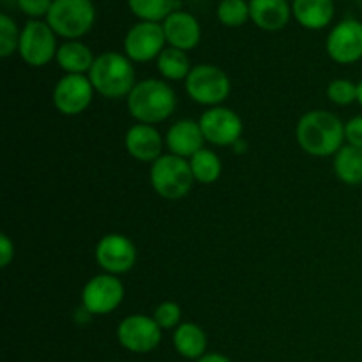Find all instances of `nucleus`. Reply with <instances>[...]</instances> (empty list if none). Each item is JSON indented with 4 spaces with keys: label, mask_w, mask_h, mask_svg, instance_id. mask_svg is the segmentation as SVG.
<instances>
[{
    "label": "nucleus",
    "mask_w": 362,
    "mask_h": 362,
    "mask_svg": "<svg viewBox=\"0 0 362 362\" xmlns=\"http://www.w3.org/2000/svg\"><path fill=\"white\" fill-rule=\"evenodd\" d=\"M166 42L172 48L189 52L197 48L202 37V28L197 18L186 11H175L163 21Z\"/></svg>",
    "instance_id": "15"
},
{
    "label": "nucleus",
    "mask_w": 362,
    "mask_h": 362,
    "mask_svg": "<svg viewBox=\"0 0 362 362\" xmlns=\"http://www.w3.org/2000/svg\"><path fill=\"white\" fill-rule=\"evenodd\" d=\"M191 172H193L194 182L200 184H212L221 177L223 165L221 159L216 152L209 151V148H202L198 151L193 158L189 159Z\"/></svg>",
    "instance_id": "24"
},
{
    "label": "nucleus",
    "mask_w": 362,
    "mask_h": 362,
    "mask_svg": "<svg viewBox=\"0 0 362 362\" xmlns=\"http://www.w3.org/2000/svg\"><path fill=\"white\" fill-rule=\"evenodd\" d=\"M218 20L225 27H240L251 20L250 2L246 0H221L218 6Z\"/></svg>",
    "instance_id": "26"
},
{
    "label": "nucleus",
    "mask_w": 362,
    "mask_h": 362,
    "mask_svg": "<svg viewBox=\"0 0 362 362\" xmlns=\"http://www.w3.org/2000/svg\"><path fill=\"white\" fill-rule=\"evenodd\" d=\"M16 4L21 13H25L27 16L41 18L48 16L53 0H16Z\"/></svg>",
    "instance_id": "30"
},
{
    "label": "nucleus",
    "mask_w": 362,
    "mask_h": 362,
    "mask_svg": "<svg viewBox=\"0 0 362 362\" xmlns=\"http://www.w3.org/2000/svg\"><path fill=\"white\" fill-rule=\"evenodd\" d=\"M327 98L338 106H349L357 101V83L346 78H336L329 83Z\"/></svg>",
    "instance_id": "28"
},
{
    "label": "nucleus",
    "mask_w": 362,
    "mask_h": 362,
    "mask_svg": "<svg viewBox=\"0 0 362 362\" xmlns=\"http://www.w3.org/2000/svg\"><path fill=\"white\" fill-rule=\"evenodd\" d=\"M334 173L341 182L349 186L362 184V148L345 145L334 154Z\"/></svg>",
    "instance_id": "22"
},
{
    "label": "nucleus",
    "mask_w": 362,
    "mask_h": 362,
    "mask_svg": "<svg viewBox=\"0 0 362 362\" xmlns=\"http://www.w3.org/2000/svg\"><path fill=\"white\" fill-rule=\"evenodd\" d=\"M345 140L352 147L362 148V115L354 117L345 124Z\"/></svg>",
    "instance_id": "31"
},
{
    "label": "nucleus",
    "mask_w": 362,
    "mask_h": 362,
    "mask_svg": "<svg viewBox=\"0 0 362 362\" xmlns=\"http://www.w3.org/2000/svg\"><path fill=\"white\" fill-rule=\"evenodd\" d=\"M197 362H232L228 357L221 356V354H205L202 359H198Z\"/></svg>",
    "instance_id": "33"
},
{
    "label": "nucleus",
    "mask_w": 362,
    "mask_h": 362,
    "mask_svg": "<svg viewBox=\"0 0 362 362\" xmlns=\"http://www.w3.org/2000/svg\"><path fill=\"white\" fill-rule=\"evenodd\" d=\"M200 127L205 141L218 147H233L243 140V119L233 110L214 106L202 113Z\"/></svg>",
    "instance_id": "10"
},
{
    "label": "nucleus",
    "mask_w": 362,
    "mask_h": 362,
    "mask_svg": "<svg viewBox=\"0 0 362 362\" xmlns=\"http://www.w3.org/2000/svg\"><path fill=\"white\" fill-rule=\"evenodd\" d=\"M13 258H14L13 240H11L6 233H2V235H0V265H2V269H6L7 265L13 262Z\"/></svg>",
    "instance_id": "32"
},
{
    "label": "nucleus",
    "mask_w": 362,
    "mask_h": 362,
    "mask_svg": "<svg viewBox=\"0 0 362 362\" xmlns=\"http://www.w3.org/2000/svg\"><path fill=\"white\" fill-rule=\"evenodd\" d=\"M94 92L88 74H66L53 88V105L62 115H80L90 106Z\"/></svg>",
    "instance_id": "13"
},
{
    "label": "nucleus",
    "mask_w": 362,
    "mask_h": 362,
    "mask_svg": "<svg viewBox=\"0 0 362 362\" xmlns=\"http://www.w3.org/2000/svg\"><path fill=\"white\" fill-rule=\"evenodd\" d=\"M20 57L32 67H42L57 57V34L46 21L30 20L20 35Z\"/></svg>",
    "instance_id": "7"
},
{
    "label": "nucleus",
    "mask_w": 362,
    "mask_h": 362,
    "mask_svg": "<svg viewBox=\"0 0 362 362\" xmlns=\"http://www.w3.org/2000/svg\"><path fill=\"white\" fill-rule=\"evenodd\" d=\"M186 90L194 103L214 108L226 101L232 90V83L228 74L218 66L200 64L194 66L186 78Z\"/></svg>",
    "instance_id": "6"
},
{
    "label": "nucleus",
    "mask_w": 362,
    "mask_h": 362,
    "mask_svg": "<svg viewBox=\"0 0 362 362\" xmlns=\"http://www.w3.org/2000/svg\"><path fill=\"white\" fill-rule=\"evenodd\" d=\"M151 184L156 193L166 200H180L187 197L194 184L189 159L165 154L151 166Z\"/></svg>",
    "instance_id": "4"
},
{
    "label": "nucleus",
    "mask_w": 362,
    "mask_h": 362,
    "mask_svg": "<svg viewBox=\"0 0 362 362\" xmlns=\"http://www.w3.org/2000/svg\"><path fill=\"white\" fill-rule=\"evenodd\" d=\"M131 11L141 21H165L172 13L179 11V0H127Z\"/></svg>",
    "instance_id": "25"
},
{
    "label": "nucleus",
    "mask_w": 362,
    "mask_h": 362,
    "mask_svg": "<svg viewBox=\"0 0 362 362\" xmlns=\"http://www.w3.org/2000/svg\"><path fill=\"white\" fill-rule=\"evenodd\" d=\"M152 318H154L156 324H158L163 331L177 329L182 324V310H180L179 304L173 303V300H165V303H161L156 308Z\"/></svg>",
    "instance_id": "29"
},
{
    "label": "nucleus",
    "mask_w": 362,
    "mask_h": 362,
    "mask_svg": "<svg viewBox=\"0 0 362 362\" xmlns=\"http://www.w3.org/2000/svg\"><path fill=\"white\" fill-rule=\"evenodd\" d=\"M329 57L338 64H354L362 59V23L359 20H343L329 32L325 42Z\"/></svg>",
    "instance_id": "14"
},
{
    "label": "nucleus",
    "mask_w": 362,
    "mask_h": 362,
    "mask_svg": "<svg viewBox=\"0 0 362 362\" xmlns=\"http://www.w3.org/2000/svg\"><path fill=\"white\" fill-rule=\"evenodd\" d=\"M292 13L304 28L320 30L327 27L334 18V2L332 0H293Z\"/></svg>",
    "instance_id": "19"
},
{
    "label": "nucleus",
    "mask_w": 362,
    "mask_h": 362,
    "mask_svg": "<svg viewBox=\"0 0 362 362\" xmlns=\"http://www.w3.org/2000/svg\"><path fill=\"white\" fill-rule=\"evenodd\" d=\"M166 45L163 25L156 21H138L124 39V52L133 62H151L158 59Z\"/></svg>",
    "instance_id": "9"
},
{
    "label": "nucleus",
    "mask_w": 362,
    "mask_h": 362,
    "mask_svg": "<svg viewBox=\"0 0 362 362\" xmlns=\"http://www.w3.org/2000/svg\"><path fill=\"white\" fill-rule=\"evenodd\" d=\"M20 35L21 32L18 30L16 23L7 14H0V55L4 59L13 55L20 46Z\"/></svg>",
    "instance_id": "27"
},
{
    "label": "nucleus",
    "mask_w": 362,
    "mask_h": 362,
    "mask_svg": "<svg viewBox=\"0 0 362 362\" xmlns=\"http://www.w3.org/2000/svg\"><path fill=\"white\" fill-rule=\"evenodd\" d=\"M133 60L117 52H106L95 57L88 71V80L98 94L106 99H120L131 94L136 85Z\"/></svg>",
    "instance_id": "3"
},
{
    "label": "nucleus",
    "mask_w": 362,
    "mask_h": 362,
    "mask_svg": "<svg viewBox=\"0 0 362 362\" xmlns=\"http://www.w3.org/2000/svg\"><path fill=\"white\" fill-rule=\"evenodd\" d=\"M127 108L138 124L154 126L165 122L175 112L177 95L166 81L148 78L134 85L131 94L127 95Z\"/></svg>",
    "instance_id": "2"
},
{
    "label": "nucleus",
    "mask_w": 362,
    "mask_h": 362,
    "mask_svg": "<svg viewBox=\"0 0 362 362\" xmlns=\"http://www.w3.org/2000/svg\"><path fill=\"white\" fill-rule=\"evenodd\" d=\"M126 148L138 161L154 163L163 156V138L154 126L136 124L126 133Z\"/></svg>",
    "instance_id": "17"
},
{
    "label": "nucleus",
    "mask_w": 362,
    "mask_h": 362,
    "mask_svg": "<svg viewBox=\"0 0 362 362\" xmlns=\"http://www.w3.org/2000/svg\"><path fill=\"white\" fill-rule=\"evenodd\" d=\"M296 134L304 152L315 158H325L334 156L343 147L345 124L334 113L313 110L300 117Z\"/></svg>",
    "instance_id": "1"
},
{
    "label": "nucleus",
    "mask_w": 362,
    "mask_h": 362,
    "mask_svg": "<svg viewBox=\"0 0 362 362\" xmlns=\"http://www.w3.org/2000/svg\"><path fill=\"white\" fill-rule=\"evenodd\" d=\"M205 136L202 133L200 122L191 119L177 120L168 129L165 138V144L168 147L170 154L179 156V158L191 159L198 151L204 148Z\"/></svg>",
    "instance_id": "16"
},
{
    "label": "nucleus",
    "mask_w": 362,
    "mask_h": 362,
    "mask_svg": "<svg viewBox=\"0 0 362 362\" xmlns=\"http://www.w3.org/2000/svg\"><path fill=\"white\" fill-rule=\"evenodd\" d=\"M158 69L166 80L179 81L186 80L193 67H191L186 52L170 46V48L163 49L161 55L158 57Z\"/></svg>",
    "instance_id": "23"
},
{
    "label": "nucleus",
    "mask_w": 362,
    "mask_h": 362,
    "mask_svg": "<svg viewBox=\"0 0 362 362\" xmlns=\"http://www.w3.org/2000/svg\"><path fill=\"white\" fill-rule=\"evenodd\" d=\"M95 21L92 0H53L46 23L57 35L76 41L87 34Z\"/></svg>",
    "instance_id": "5"
},
{
    "label": "nucleus",
    "mask_w": 362,
    "mask_h": 362,
    "mask_svg": "<svg viewBox=\"0 0 362 362\" xmlns=\"http://www.w3.org/2000/svg\"><path fill=\"white\" fill-rule=\"evenodd\" d=\"M233 148H235L237 154H244V152H246V148H247V145L244 144V140H239L235 145H233Z\"/></svg>",
    "instance_id": "34"
},
{
    "label": "nucleus",
    "mask_w": 362,
    "mask_h": 362,
    "mask_svg": "<svg viewBox=\"0 0 362 362\" xmlns=\"http://www.w3.org/2000/svg\"><path fill=\"white\" fill-rule=\"evenodd\" d=\"M173 346L186 359H202L207 350V334L193 322H182L173 332Z\"/></svg>",
    "instance_id": "21"
},
{
    "label": "nucleus",
    "mask_w": 362,
    "mask_h": 362,
    "mask_svg": "<svg viewBox=\"0 0 362 362\" xmlns=\"http://www.w3.org/2000/svg\"><path fill=\"white\" fill-rule=\"evenodd\" d=\"M57 64L66 74H88L94 66V53L87 45L80 41H67L59 46L57 52Z\"/></svg>",
    "instance_id": "20"
},
{
    "label": "nucleus",
    "mask_w": 362,
    "mask_h": 362,
    "mask_svg": "<svg viewBox=\"0 0 362 362\" xmlns=\"http://www.w3.org/2000/svg\"><path fill=\"white\" fill-rule=\"evenodd\" d=\"M357 103L362 106V80L357 83Z\"/></svg>",
    "instance_id": "35"
},
{
    "label": "nucleus",
    "mask_w": 362,
    "mask_h": 362,
    "mask_svg": "<svg viewBox=\"0 0 362 362\" xmlns=\"http://www.w3.org/2000/svg\"><path fill=\"white\" fill-rule=\"evenodd\" d=\"M95 262L106 274H126L136 264V247L122 233H108L95 246Z\"/></svg>",
    "instance_id": "12"
},
{
    "label": "nucleus",
    "mask_w": 362,
    "mask_h": 362,
    "mask_svg": "<svg viewBox=\"0 0 362 362\" xmlns=\"http://www.w3.org/2000/svg\"><path fill=\"white\" fill-rule=\"evenodd\" d=\"M124 288L122 281L113 274H98L88 279L81 292V306L95 317V315H108L122 304Z\"/></svg>",
    "instance_id": "8"
},
{
    "label": "nucleus",
    "mask_w": 362,
    "mask_h": 362,
    "mask_svg": "<svg viewBox=\"0 0 362 362\" xmlns=\"http://www.w3.org/2000/svg\"><path fill=\"white\" fill-rule=\"evenodd\" d=\"M163 329L147 315H129L117 329L119 343L133 354H148L161 343Z\"/></svg>",
    "instance_id": "11"
},
{
    "label": "nucleus",
    "mask_w": 362,
    "mask_h": 362,
    "mask_svg": "<svg viewBox=\"0 0 362 362\" xmlns=\"http://www.w3.org/2000/svg\"><path fill=\"white\" fill-rule=\"evenodd\" d=\"M251 20L262 30H281L290 20L292 7L286 0H250Z\"/></svg>",
    "instance_id": "18"
}]
</instances>
